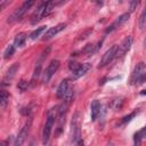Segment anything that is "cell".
I'll list each match as a JSON object with an SVG mask.
<instances>
[{
	"label": "cell",
	"mask_w": 146,
	"mask_h": 146,
	"mask_svg": "<svg viewBox=\"0 0 146 146\" xmlns=\"http://www.w3.org/2000/svg\"><path fill=\"white\" fill-rule=\"evenodd\" d=\"M55 112H56L55 108H52L47 114L46 123H44L43 131H42V143L44 145L49 141V138H50V135H51V130H52V127H54V123H55Z\"/></svg>",
	"instance_id": "1"
},
{
	"label": "cell",
	"mask_w": 146,
	"mask_h": 146,
	"mask_svg": "<svg viewBox=\"0 0 146 146\" xmlns=\"http://www.w3.org/2000/svg\"><path fill=\"white\" fill-rule=\"evenodd\" d=\"M34 5V1L33 0H29V1H24L17 9H15V11L8 17V19H7V22L8 23H14V22H16V21H18V19H21L23 16H24V14L32 7Z\"/></svg>",
	"instance_id": "2"
},
{
	"label": "cell",
	"mask_w": 146,
	"mask_h": 146,
	"mask_svg": "<svg viewBox=\"0 0 146 146\" xmlns=\"http://www.w3.org/2000/svg\"><path fill=\"white\" fill-rule=\"evenodd\" d=\"M145 81H146V68H145V64L143 62H140V63L137 64V66L135 67V70L132 72L131 83L141 84Z\"/></svg>",
	"instance_id": "3"
},
{
	"label": "cell",
	"mask_w": 146,
	"mask_h": 146,
	"mask_svg": "<svg viewBox=\"0 0 146 146\" xmlns=\"http://www.w3.org/2000/svg\"><path fill=\"white\" fill-rule=\"evenodd\" d=\"M31 124H32V117H27L25 124L23 125V128L21 129V131L18 132V135H17V137H16L15 146H22V145H23V143L25 141V139H26V137H27V135H29Z\"/></svg>",
	"instance_id": "4"
},
{
	"label": "cell",
	"mask_w": 146,
	"mask_h": 146,
	"mask_svg": "<svg viewBox=\"0 0 146 146\" xmlns=\"http://www.w3.org/2000/svg\"><path fill=\"white\" fill-rule=\"evenodd\" d=\"M59 60H57V59H54V60H51L50 62V64L47 66V68H46V71L43 72V78H42V82L43 83H47V82H49V80L52 78V75L57 72V70H58V67H59Z\"/></svg>",
	"instance_id": "5"
},
{
	"label": "cell",
	"mask_w": 146,
	"mask_h": 146,
	"mask_svg": "<svg viewBox=\"0 0 146 146\" xmlns=\"http://www.w3.org/2000/svg\"><path fill=\"white\" fill-rule=\"evenodd\" d=\"M116 51H117V46H116V44H114V46H112L110 49H107V50L105 51V54L102 56V59H100L98 66H99V67H103V66L110 64V63L113 60V58L116 56Z\"/></svg>",
	"instance_id": "6"
},
{
	"label": "cell",
	"mask_w": 146,
	"mask_h": 146,
	"mask_svg": "<svg viewBox=\"0 0 146 146\" xmlns=\"http://www.w3.org/2000/svg\"><path fill=\"white\" fill-rule=\"evenodd\" d=\"M129 17H130V13H124V14H122V15H120L107 29H106V33H108V32H112V31H114V30H116L117 27H120V26H122L128 19H129Z\"/></svg>",
	"instance_id": "7"
},
{
	"label": "cell",
	"mask_w": 146,
	"mask_h": 146,
	"mask_svg": "<svg viewBox=\"0 0 146 146\" xmlns=\"http://www.w3.org/2000/svg\"><path fill=\"white\" fill-rule=\"evenodd\" d=\"M65 26H66V24H65V23H59V24H57L56 26L48 29V30H47V32L44 33V35H43V38H42V40H43V41L50 40L52 36H55V35H56V34H58L60 31H63V30L65 29Z\"/></svg>",
	"instance_id": "8"
},
{
	"label": "cell",
	"mask_w": 146,
	"mask_h": 146,
	"mask_svg": "<svg viewBox=\"0 0 146 146\" xmlns=\"http://www.w3.org/2000/svg\"><path fill=\"white\" fill-rule=\"evenodd\" d=\"M132 43V38L131 36H127L124 38V40L121 42L120 46H117V51H116V56L115 57H121L123 56L125 52H128V50L130 49Z\"/></svg>",
	"instance_id": "9"
},
{
	"label": "cell",
	"mask_w": 146,
	"mask_h": 146,
	"mask_svg": "<svg viewBox=\"0 0 146 146\" xmlns=\"http://www.w3.org/2000/svg\"><path fill=\"white\" fill-rule=\"evenodd\" d=\"M90 68H91V64H89V63L81 64L78 70H75L74 72H72V79H73V80H76V79L81 78V76L84 75Z\"/></svg>",
	"instance_id": "10"
},
{
	"label": "cell",
	"mask_w": 146,
	"mask_h": 146,
	"mask_svg": "<svg viewBox=\"0 0 146 146\" xmlns=\"http://www.w3.org/2000/svg\"><path fill=\"white\" fill-rule=\"evenodd\" d=\"M18 68H19V64H18V63H15V64H13V65L9 67V70L7 71L6 75H5V78H3V84L10 83V81H11V80L14 79V76L16 75V72L18 71Z\"/></svg>",
	"instance_id": "11"
},
{
	"label": "cell",
	"mask_w": 146,
	"mask_h": 146,
	"mask_svg": "<svg viewBox=\"0 0 146 146\" xmlns=\"http://www.w3.org/2000/svg\"><path fill=\"white\" fill-rule=\"evenodd\" d=\"M46 6H47V2H42L38 8L36 10L34 11V14L32 15V23L35 24L36 22H39L41 18L44 17V11H46Z\"/></svg>",
	"instance_id": "12"
},
{
	"label": "cell",
	"mask_w": 146,
	"mask_h": 146,
	"mask_svg": "<svg viewBox=\"0 0 146 146\" xmlns=\"http://www.w3.org/2000/svg\"><path fill=\"white\" fill-rule=\"evenodd\" d=\"M68 90H70V89H68V82H67V80L62 81L60 84H59L58 88H57L56 97H57V98H64V97L66 96V94H67Z\"/></svg>",
	"instance_id": "13"
},
{
	"label": "cell",
	"mask_w": 146,
	"mask_h": 146,
	"mask_svg": "<svg viewBox=\"0 0 146 146\" xmlns=\"http://www.w3.org/2000/svg\"><path fill=\"white\" fill-rule=\"evenodd\" d=\"M99 112H100V103L98 100H94L90 105V116L92 121L97 119V116L99 115Z\"/></svg>",
	"instance_id": "14"
},
{
	"label": "cell",
	"mask_w": 146,
	"mask_h": 146,
	"mask_svg": "<svg viewBox=\"0 0 146 146\" xmlns=\"http://www.w3.org/2000/svg\"><path fill=\"white\" fill-rule=\"evenodd\" d=\"M26 38H27L26 33H24V32L18 33L15 36V39H14V46L15 47H23L24 43H25V41H26Z\"/></svg>",
	"instance_id": "15"
},
{
	"label": "cell",
	"mask_w": 146,
	"mask_h": 146,
	"mask_svg": "<svg viewBox=\"0 0 146 146\" xmlns=\"http://www.w3.org/2000/svg\"><path fill=\"white\" fill-rule=\"evenodd\" d=\"M8 100H9V94L6 90H1V92H0V106H1V108H5L7 106Z\"/></svg>",
	"instance_id": "16"
},
{
	"label": "cell",
	"mask_w": 146,
	"mask_h": 146,
	"mask_svg": "<svg viewBox=\"0 0 146 146\" xmlns=\"http://www.w3.org/2000/svg\"><path fill=\"white\" fill-rule=\"evenodd\" d=\"M46 25H42V26H40V27H36L31 34H30V38L32 39V40H35V39H38L40 35H41V33L43 32V31H46Z\"/></svg>",
	"instance_id": "17"
},
{
	"label": "cell",
	"mask_w": 146,
	"mask_h": 146,
	"mask_svg": "<svg viewBox=\"0 0 146 146\" xmlns=\"http://www.w3.org/2000/svg\"><path fill=\"white\" fill-rule=\"evenodd\" d=\"M138 23H139L140 30H143L146 26V5H145V7H144V9H143V11L140 14V17H139V22Z\"/></svg>",
	"instance_id": "18"
},
{
	"label": "cell",
	"mask_w": 146,
	"mask_h": 146,
	"mask_svg": "<svg viewBox=\"0 0 146 146\" xmlns=\"http://www.w3.org/2000/svg\"><path fill=\"white\" fill-rule=\"evenodd\" d=\"M14 51H15V46H14V44H9V46L5 49V51H3V58H5V59L10 58L11 55L14 54Z\"/></svg>",
	"instance_id": "19"
},
{
	"label": "cell",
	"mask_w": 146,
	"mask_h": 146,
	"mask_svg": "<svg viewBox=\"0 0 146 146\" xmlns=\"http://www.w3.org/2000/svg\"><path fill=\"white\" fill-rule=\"evenodd\" d=\"M144 137H146V127L143 128L140 131H138V132L135 135V143L138 145V144L140 143V140H141Z\"/></svg>",
	"instance_id": "20"
},
{
	"label": "cell",
	"mask_w": 146,
	"mask_h": 146,
	"mask_svg": "<svg viewBox=\"0 0 146 146\" xmlns=\"http://www.w3.org/2000/svg\"><path fill=\"white\" fill-rule=\"evenodd\" d=\"M40 72H41V62H39L38 64H36V66H35V68H34V73H33V76H32V83H34V81H35V79H38V76L40 75Z\"/></svg>",
	"instance_id": "21"
},
{
	"label": "cell",
	"mask_w": 146,
	"mask_h": 146,
	"mask_svg": "<svg viewBox=\"0 0 146 146\" xmlns=\"http://www.w3.org/2000/svg\"><path fill=\"white\" fill-rule=\"evenodd\" d=\"M17 87H18V89H19L21 91H25V90L27 89V87H29V82H26V81H24V80H21V81L18 82Z\"/></svg>",
	"instance_id": "22"
},
{
	"label": "cell",
	"mask_w": 146,
	"mask_h": 146,
	"mask_svg": "<svg viewBox=\"0 0 146 146\" xmlns=\"http://www.w3.org/2000/svg\"><path fill=\"white\" fill-rule=\"evenodd\" d=\"M96 49L94 48V44H87L86 47H84V49L82 50V52L83 54H91V52H94Z\"/></svg>",
	"instance_id": "23"
},
{
	"label": "cell",
	"mask_w": 146,
	"mask_h": 146,
	"mask_svg": "<svg viewBox=\"0 0 146 146\" xmlns=\"http://www.w3.org/2000/svg\"><path fill=\"white\" fill-rule=\"evenodd\" d=\"M139 3V1H132L130 2V11H133L135 10V7H137Z\"/></svg>",
	"instance_id": "24"
},
{
	"label": "cell",
	"mask_w": 146,
	"mask_h": 146,
	"mask_svg": "<svg viewBox=\"0 0 146 146\" xmlns=\"http://www.w3.org/2000/svg\"><path fill=\"white\" fill-rule=\"evenodd\" d=\"M76 146H83V141H82L81 139H79V140L76 141Z\"/></svg>",
	"instance_id": "25"
},
{
	"label": "cell",
	"mask_w": 146,
	"mask_h": 146,
	"mask_svg": "<svg viewBox=\"0 0 146 146\" xmlns=\"http://www.w3.org/2000/svg\"><path fill=\"white\" fill-rule=\"evenodd\" d=\"M0 146H7V141H6V140H2V141L0 143Z\"/></svg>",
	"instance_id": "26"
},
{
	"label": "cell",
	"mask_w": 146,
	"mask_h": 146,
	"mask_svg": "<svg viewBox=\"0 0 146 146\" xmlns=\"http://www.w3.org/2000/svg\"><path fill=\"white\" fill-rule=\"evenodd\" d=\"M145 47H146V40H145Z\"/></svg>",
	"instance_id": "27"
}]
</instances>
